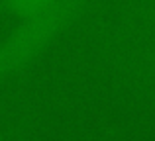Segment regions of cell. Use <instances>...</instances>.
Segmentation results:
<instances>
[{
  "label": "cell",
  "mask_w": 155,
  "mask_h": 141,
  "mask_svg": "<svg viewBox=\"0 0 155 141\" xmlns=\"http://www.w3.org/2000/svg\"><path fill=\"white\" fill-rule=\"evenodd\" d=\"M83 6L84 0H63L43 14L16 20L0 37V86L26 75L67 34Z\"/></svg>",
  "instance_id": "obj_1"
},
{
  "label": "cell",
  "mask_w": 155,
  "mask_h": 141,
  "mask_svg": "<svg viewBox=\"0 0 155 141\" xmlns=\"http://www.w3.org/2000/svg\"><path fill=\"white\" fill-rule=\"evenodd\" d=\"M0 141H8V139H4V137H2V135H0Z\"/></svg>",
  "instance_id": "obj_3"
},
{
  "label": "cell",
  "mask_w": 155,
  "mask_h": 141,
  "mask_svg": "<svg viewBox=\"0 0 155 141\" xmlns=\"http://www.w3.org/2000/svg\"><path fill=\"white\" fill-rule=\"evenodd\" d=\"M59 2H63V0H2L4 8L16 20L43 14V12L51 10L53 6H57Z\"/></svg>",
  "instance_id": "obj_2"
}]
</instances>
